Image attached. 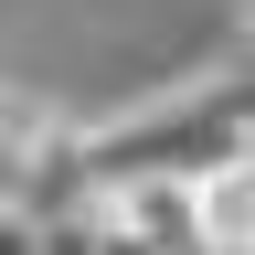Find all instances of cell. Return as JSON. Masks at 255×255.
I'll return each mask as SVG.
<instances>
[{
    "label": "cell",
    "instance_id": "3",
    "mask_svg": "<svg viewBox=\"0 0 255 255\" xmlns=\"http://www.w3.org/2000/svg\"><path fill=\"white\" fill-rule=\"evenodd\" d=\"M0 255H43V223L11 213V202H0Z\"/></svg>",
    "mask_w": 255,
    "mask_h": 255
},
{
    "label": "cell",
    "instance_id": "1",
    "mask_svg": "<svg viewBox=\"0 0 255 255\" xmlns=\"http://www.w3.org/2000/svg\"><path fill=\"white\" fill-rule=\"evenodd\" d=\"M75 149H85V181H191L213 159H245V43L138 96L128 117H75Z\"/></svg>",
    "mask_w": 255,
    "mask_h": 255
},
{
    "label": "cell",
    "instance_id": "2",
    "mask_svg": "<svg viewBox=\"0 0 255 255\" xmlns=\"http://www.w3.org/2000/svg\"><path fill=\"white\" fill-rule=\"evenodd\" d=\"M53 128H64V117H53L32 85H0V202H11V213H21V170L43 159V138H53Z\"/></svg>",
    "mask_w": 255,
    "mask_h": 255
}]
</instances>
